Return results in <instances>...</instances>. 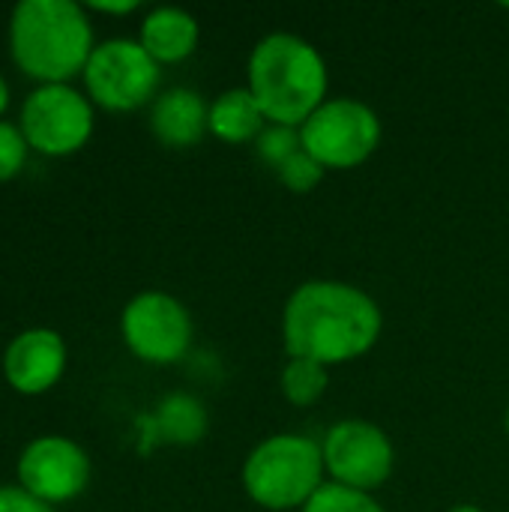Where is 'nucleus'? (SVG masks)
Returning <instances> with one entry per match:
<instances>
[{
    "mask_svg": "<svg viewBox=\"0 0 509 512\" xmlns=\"http://www.w3.org/2000/svg\"><path fill=\"white\" fill-rule=\"evenodd\" d=\"M384 333V312L372 294L339 279H309L291 291L282 309L288 357L327 369L366 357Z\"/></svg>",
    "mask_w": 509,
    "mask_h": 512,
    "instance_id": "nucleus-1",
    "label": "nucleus"
},
{
    "mask_svg": "<svg viewBox=\"0 0 509 512\" xmlns=\"http://www.w3.org/2000/svg\"><path fill=\"white\" fill-rule=\"evenodd\" d=\"M246 87L267 123L300 129L330 99V69L309 39L279 30L255 42L246 63Z\"/></svg>",
    "mask_w": 509,
    "mask_h": 512,
    "instance_id": "nucleus-2",
    "label": "nucleus"
},
{
    "mask_svg": "<svg viewBox=\"0 0 509 512\" xmlns=\"http://www.w3.org/2000/svg\"><path fill=\"white\" fill-rule=\"evenodd\" d=\"M87 9L75 0H21L9 15V57L39 84H69L93 54Z\"/></svg>",
    "mask_w": 509,
    "mask_h": 512,
    "instance_id": "nucleus-3",
    "label": "nucleus"
},
{
    "mask_svg": "<svg viewBox=\"0 0 509 512\" xmlns=\"http://www.w3.org/2000/svg\"><path fill=\"white\" fill-rule=\"evenodd\" d=\"M240 480L261 510L300 512L327 483L321 441L294 432L270 435L246 456Z\"/></svg>",
    "mask_w": 509,
    "mask_h": 512,
    "instance_id": "nucleus-4",
    "label": "nucleus"
},
{
    "mask_svg": "<svg viewBox=\"0 0 509 512\" xmlns=\"http://www.w3.org/2000/svg\"><path fill=\"white\" fill-rule=\"evenodd\" d=\"M384 123L372 105L354 96H330L303 126L300 141L327 171H351L381 147Z\"/></svg>",
    "mask_w": 509,
    "mask_h": 512,
    "instance_id": "nucleus-5",
    "label": "nucleus"
},
{
    "mask_svg": "<svg viewBox=\"0 0 509 512\" xmlns=\"http://www.w3.org/2000/svg\"><path fill=\"white\" fill-rule=\"evenodd\" d=\"M81 78L93 105L123 114L153 105L162 84V66L141 48L138 39L117 36L93 48Z\"/></svg>",
    "mask_w": 509,
    "mask_h": 512,
    "instance_id": "nucleus-6",
    "label": "nucleus"
},
{
    "mask_svg": "<svg viewBox=\"0 0 509 512\" xmlns=\"http://www.w3.org/2000/svg\"><path fill=\"white\" fill-rule=\"evenodd\" d=\"M120 336L132 357L147 366L180 363L195 339V321L189 309L168 291L135 294L120 315Z\"/></svg>",
    "mask_w": 509,
    "mask_h": 512,
    "instance_id": "nucleus-7",
    "label": "nucleus"
},
{
    "mask_svg": "<svg viewBox=\"0 0 509 512\" xmlns=\"http://www.w3.org/2000/svg\"><path fill=\"white\" fill-rule=\"evenodd\" d=\"M18 129L42 156H72L93 135V102L72 84H39L27 93Z\"/></svg>",
    "mask_w": 509,
    "mask_h": 512,
    "instance_id": "nucleus-8",
    "label": "nucleus"
},
{
    "mask_svg": "<svg viewBox=\"0 0 509 512\" xmlns=\"http://www.w3.org/2000/svg\"><path fill=\"white\" fill-rule=\"evenodd\" d=\"M324 471L330 483L375 495L396 468L390 435L369 420H339L321 441Z\"/></svg>",
    "mask_w": 509,
    "mask_h": 512,
    "instance_id": "nucleus-9",
    "label": "nucleus"
},
{
    "mask_svg": "<svg viewBox=\"0 0 509 512\" xmlns=\"http://www.w3.org/2000/svg\"><path fill=\"white\" fill-rule=\"evenodd\" d=\"M18 486L45 504L75 501L90 486V456L63 435H39L18 456Z\"/></svg>",
    "mask_w": 509,
    "mask_h": 512,
    "instance_id": "nucleus-10",
    "label": "nucleus"
},
{
    "mask_svg": "<svg viewBox=\"0 0 509 512\" xmlns=\"http://www.w3.org/2000/svg\"><path fill=\"white\" fill-rule=\"evenodd\" d=\"M66 372V342L51 327L18 333L3 351V378L21 396L48 393Z\"/></svg>",
    "mask_w": 509,
    "mask_h": 512,
    "instance_id": "nucleus-11",
    "label": "nucleus"
},
{
    "mask_svg": "<svg viewBox=\"0 0 509 512\" xmlns=\"http://www.w3.org/2000/svg\"><path fill=\"white\" fill-rule=\"evenodd\" d=\"M150 132L168 150H189L210 132V102L192 87H168L150 105Z\"/></svg>",
    "mask_w": 509,
    "mask_h": 512,
    "instance_id": "nucleus-12",
    "label": "nucleus"
},
{
    "mask_svg": "<svg viewBox=\"0 0 509 512\" xmlns=\"http://www.w3.org/2000/svg\"><path fill=\"white\" fill-rule=\"evenodd\" d=\"M201 39L198 18L180 6H156L144 15L138 27V42L141 48L159 63H183L195 54Z\"/></svg>",
    "mask_w": 509,
    "mask_h": 512,
    "instance_id": "nucleus-13",
    "label": "nucleus"
},
{
    "mask_svg": "<svg viewBox=\"0 0 509 512\" xmlns=\"http://www.w3.org/2000/svg\"><path fill=\"white\" fill-rule=\"evenodd\" d=\"M267 117L249 87H231L210 102V135L225 144H255Z\"/></svg>",
    "mask_w": 509,
    "mask_h": 512,
    "instance_id": "nucleus-14",
    "label": "nucleus"
},
{
    "mask_svg": "<svg viewBox=\"0 0 509 512\" xmlns=\"http://www.w3.org/2000/svg\"><path fill=\"white\" fill-rule=\"evenodd\" d=\"M147 423L159 444H174V447H192L210 429L204 402L189 393H168L156 405V411L150 414Z\"/></svg>",
    "mask_w": 509,
    "mask_h": 512,
    "instance_id": "nucleus-15",
    "label": "nucleus"
},
{
    "mask_svg": "<svg viewBox=\"0 0 509 512\" xmlns=\"http://www.w3.org/2000/svg\"><path fill=\"white\" fill-rule=\"evenodd\" d=\"M330 387V369L315 363V360H303V357H288V363L282 366L279 375V390L285 396L288 405L294 408H312L324 399Z\"/></svg>",
    "mask_w": 509,
    "mask_h": 512,
    "instance_id": "nucleus-16",
    "label": "nucleus"
},
{
    "mask_svg": "<svg viewBox=\"0 0 509 512\" xmlns=\"http://www.w3.org/2000/svg\"><path fill=\"white\" fill-rule=\"evenodd\" d=\"M300 512H387L375 495L369 492H357V489H348V486H339V483H324L312 501L303 507Z\"/></svg>",
    "mask_w": 509,
    "mask_h": 512,
    "instance_id": "nucleus-17",
    "label": "nucleus"
},
{
    "mask_svg": "<svg viewBox=\"0 0 509 512\" xmlns=\"http://www.w3.org/2000/svg\"><path fill=\"white\" fill-rule=\"evenodd\" d=\"M255 147V156L267 165V168H282L294 153L303 150V141H300V129L294 126H279V123H267L264 132L258 135V141L252 144Z\"/></svg>",
    "mask_w": 509,
    "mask_h": 512,
    "instance_id": "nucleus-18",
    "label": "nucleus"
},
{
    "mask_svg": "<svg viewBox=\"0 0 509 512\" xmlns=\"http://www.w3.org/2000/svg\"><path fill=\"white\" fill-rule=\"evenodd\" d=\"M324 174H327V168H324L315 156H309L306 150L294 153L282 168H276L279 183H282L288 192H297V195L312 192V189L324 180Z\"/></svg>",
    "mask_w": 509,
    "mask_h": 512,
    "instance_id": "nucleus-19",
    "label": "nucleus"
},
{
    "mask_svg": "<svg viewBox=\"0 0 509 512\" xmlns=\"http://www.w3.org/2000/svg\"><path fill=\"white\" fill-rule=\"evenodd\" d=\"M27 141L18 129V123L0 120V183L15 180L24 171L27 162Z\"/></svg>",
    "mask_w": 509,
    "mask_h": 512,
    "instance_id": "nucleus-20",
    "label": "nucleus"
},
{
    "mask_svg": "<svg viewBox=\"0 0 509 512\" xmlns=\"http://www.w3.org/2000/svg\"><path fill=\"white\" fill-rule=\"evenodd\" d=\"M0 512H54V507L33 498L21 486H0Z\"/></svg>",
    "mask_w": 509,
    "mask_h": 512,
    "instance_id": "nucleus-21",
    "label": "nucleus"
},
{
    "mask_svg": "<svg viewBox=\"0 0 509 512\" xmlns=\"http://www.w3.org/2000/svg\"><path fill=\"white\" fill-rule=\"evenodd\" d=\"M138 6H141L138 0H87L84 3L87 12H102V15H129Z\"/></svg>",
    "mask_w": 509,
    "mask_h": 512,
    "instance_id": "nucleus-22",
    "label": "nucleus"
},
{
    "mask_svg": "<svg viewBox=\"0 0 509 512\" xmlns=\"http://www.w3.org/2000/svg\"><path fill=\"white\" fill-rule=\"evenodd\" d=\"M6 108H9V84H6V78H3V72H0V120H3Z\"/></svg>",
    "mask_w": 509,
    "mask_h": 512,
    "instance_id": "nucleus-23",
    "label": "nucleus"
},
{
    "mask_svg": "<svg viewBox=\"0 0 509 512\" xmlns=\"http://www.w3.org/2000/svg\"><path fill=\"white\" fill-rule=\"evenodd\" d=\"M447 512H483L477 504H456L453 510H447Z\"/></svg>",
    "mask_w": 509,
    "mask_h": 512,
    "instance_id": "nucleus-24",
    "label": "nucleus"
},
{
    "mask_svg": "<svg viewBox=\"0 0 509 512\" xmlns=\"http://www.w3.org/2000/svg\"><path fill=\"white\" fill-rule=\"evenodd\" d=\"M504 426H507V435H509V408H507V417H504Z\"/></svg>",
    "mask_w": 509,
    "mask_h": 512,
    "instance_id": "nucleus-25",
    "label": "nucleus"
}]
</instances>
